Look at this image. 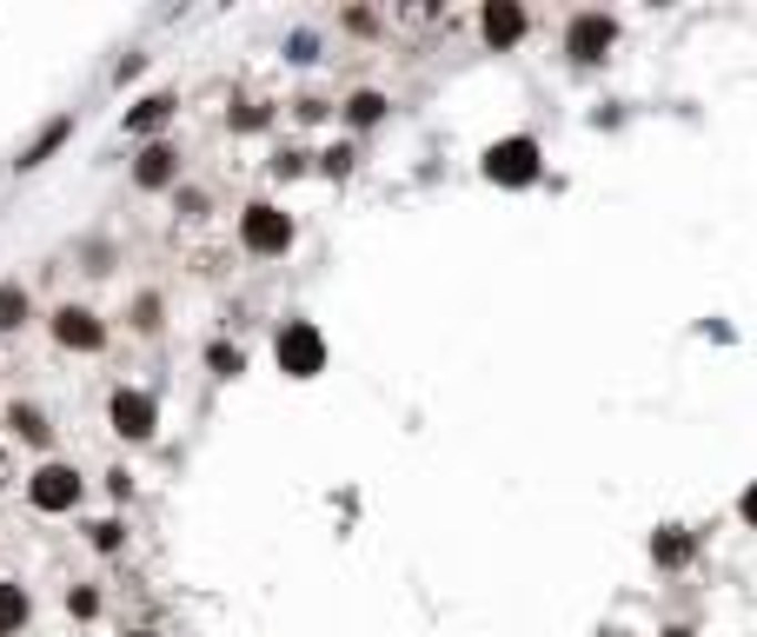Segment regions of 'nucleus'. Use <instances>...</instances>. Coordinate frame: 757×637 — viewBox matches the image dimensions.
<instances>
[{
    "mask_svg": "<svg viewBox=\"0 0 757 637\" xmlns=\"http://www.w3.org/2000/svg\"><path fill=\"white\" fill-rule=\"evenodd\" d=\"M173 173H180V153H173V146H146V153L133 160V179H140V186H166Z\"/></svg>",
    "mask_w": 757,
    "mask_h": 637,
    "instance_id": "9",
    "label": "nucleus"
},
{
    "mask_svg": "<svg viewBox=\"0 0 757 637\" xmlns=\"http://www.w3.org/2000/svg\"><path fill=\"white\" fill-rule=\"evenodd\" d=\"M206 359H213V372H226V379H233V372H239V366H246V359H239V352H233V346H213V352H206Z\"/></svg>",
    "mask_w": 757,
    "mask_h": 637,
    "instance_id": "17",
    "label": "nucleus"
},
{
    "mask_svg": "<svg viewBox=\"0 0 757 637\" xmlns=\"http://www.w3.org/2000/svg\"><path fill=\"white\" fill-rule=\"evenodd\" d=\"M738 512H745V518H751V525H757V485H751V492H745V505H738Z\"/></svg>",
    "mask_w": 757,
    "mask_h": 637,
    "instance_id": "20",
    "label": "nucleus"
},
{
    "mask_svg": "<svg viewBox=\"0 0 757 637\" xmlns=\"http://www.w3.org/2000/svg\"><path fill=\"white\" fill-rule=\"evenodd\" d=\"M652 558H658V565H685V558H692V538H685V532H658V538H652Z\"/></svg>",
    "mask_w": 757,
    "mask_h": 637,
    "instance_id": "14",
    "label": "nucleus"
},
{
    "mask_svg": "<svg viewBox=\"0 0 757 637\" xmlns=\"http://www.w3.org/2000/svg\"><path fill=\"white\" fill-rule=\"evenodd\" d=\"M485 173H492L499 186H532V179H539V146H532V140H499V146L485 153Z\"/></svg>",
    "mask_w": 757,
    "mask_h": 637,
    "instance_id": "2",
    "label": "nucleus"
},
{
    "mask_svg": "<svg viewBox=\"0 0 757 637\" xmlns=\"http://www.w3.org/2000/svg\"><path fill=\"white\" fill-rule=\"evenodd\" d=\"M27 499H33L40 512H73V505H80V472H73V465H40V472L27 479Z\"/></svg>",
    "mask_w": 757,
    "mask_h": 637,
    "instance_id": "3",
    "label": "nucleus"
},
{
    "mask_svg": "<svg viewBox=\"0 0 757 637\" xmlns=\"http://www.w3.org/2000/svg\"><path fill=\"white\" fill-rule=\"evenodd\" d=\"M479 27H485V40H492V47H512V40L525 33V7H512V0H492Z\"/></svg>",
    "mask_w": 757,
    "mask_h": 637,
    "instance_id": "8",
    "label": "nucleus"
},
{
    "mask_svg": "<svg viewBox=\"0 0 757 637\" xmlns=\"http://www.w3.org/2000/svg\"><path fill=\"white\" fill-rule=\"evenodd\" d=\"M67 612H73V618H93V612H100V598L80 585V592H67Z\"/></svg>",
    "mask_w": 757,
    "mask_h": 637,
    "instance_id": "18",
    "label": "nucleus"
},
{
    "mask_svg": "<svg viewBox=\"0 0 757 637\" xmlns=\"http://www.w3.org/2000/svg\"><path fill=\"white\" fill-rule=\"evenodd\" d=\"M27 319V292L20 286H0V332H13Z\"/></svg>",
    "mask_w": 757,
    "mask_h": 637,
    "instance_id": "16",
    "label": "nucleus"
},
{
    "mask_svg": "<svg viewBox=\"0 0 757 637\" xmlns=\"http://www.w3.org/2000/svg\"><path fill=\"white\" fill-rule=\"evenodd\" d=\"M153 425H160V405H153V392H133V386H120V392H113V432H120V439H153Z\"/></svg>",
    "mask_w": 757,
    "mask_h": 637,
    "instance_id": "5",
    "label": "nucleus"
},
{
    "mask_svg": "<svg viewBox=\"0 0 757 637\" xmlns=\"http://www.w3.org/2000/svg\"><path fill=\"white\" fill-rule=\"evenodd\" d=\"M279 372H286V379H313V372H326V339H319V326L293 319V326L279 332Z\"/></svg>",
    "mask_w": 757,
    "mask_h": 637,
    "instance_id": "1",
    "label": "nucleus"
},
{
    "mask_svg": "<svg viewBox=\"0 0 757 637\" xmlns=\"http://www.w3.org/2000/svg\"><path fill=\"white\" fill-rule=\"evenodd\" d=\"M133 326H160V299H140L133 306Z\"/></svg>",
    "mask_w": 757,
    "mask_h": 637,
    "instance_id": "19",
    "label": "nucleus"
},
{
    "mask_svg": "<svg viewBox=\"0 0 757 637\" xmlns=\"http://www.w3.org/2000/svg\"><path fill=\"white\" fill-rule=\"evenodd\" d=\"M0 485H7V459H0Z\"/></svg>",
    "mask_w": 757,
    "mask_h": 637,
    "instance_id": "21",
    "label": "nucleus"
},
{
    "mask_svg": "<svg viewBox=\"0 0 757 637\" xmlns=\"http://www.w3.org/2000/svg\"><path fill=\"white\" fill-rule=\"evenodd\" d=\"M379 113H386V100H379V93H352V100H346V120H352V126H372Z\"/></svg>",
    "mask_w": 757,
    "mask_h": 637,
    "instance_id": "15",
    "label": "nucleus"
},
{
    "mask_svg": "<svg viewBox=\"0 0 757 637\" xmlns=\"http://www.w3.org/2000/svg\"><path fill=\"white\" fill-rule=\"evenodd\" d=\"M166 113H173V100L153 93V100H140V106L126 113V133H153V126H166Z\"/></svg>",
    "mask_w": 757,
    "mask_h": 637,
    "instance_id": "10",
    "label": "nucleus"
},
{
    "mask_svg": "<svg viewBox=\"0 0 757 637\" xmlns=\"http://www.w3.org/2000/svg\"><path fill=\"white\" fill-rule=\"evenodd\" d=\"M672 637H692V631H672Z\"/></svg>",
    "mask_w": 757,
    "mask_h": 637,
    "instance_id": "22",
    "label": "nucleus"
},
{
    "mask_svg": "<svg viewBox=\"0 0 757 637\" xmlns=\"http://www.w3.org/2000/svg\"><path fill=\"white\" fill-rule=\"evenodd\" d=\"M20 625H27V592L0 578V637H13Z\"/></svg>",
    "mask_w": 757,
    "mask_h": 637,
    "instance_id": "12",
    "label": "nucleus"
},
{
    "mask_svg": "<svg viewBox=\"0 0 757 637\" xmlns=\"http://www.w3.org/2000/svg\"><path fill=\"white\" fill-rule=\"evenodd\" d=\"M612 40H618L612 13H579V20H572V33H565L572 60H605V47H612Z\"/></svg>",
    "mask_w": 757,
    "mask_h": 637,
    "instance_id": "7",
    "label": "nucleus"
},
{
    "mask_svg": "<svg viewBox=\"0 0 757 637\" xmlns=\"http://www.w3.org/2000/svg\"><path fill=\"white\" fill-rule=\"evenodd\" d=\"M239 239H246L253 253H286V246H293V219H286L279 206H246Z\"/></svg>",
    "mask_w": 757,
    "mask_h": 637,
    "instance_id": "4",
    "label": "nucleus"
},
{
    "mask_svg": "<svg viewBox=\"0 0 757 637\" xmlns=\"http://www.w3.org/2000/svg\"><path fill=\"white\" fill-rule=\"evenodd\" d=\"M7 419H13V432H20V439H27V445H47V439H53V425H47V419H40V412H33V405H13V412H7Z\"/></svg>",
    "mask_w": 757,
    "mask_h": 637,
    "instance_id": "13",
    "label": "nucleus"
},
{
    "mask_svg": "<svg viewBox=\"0 0 757 637\" xmlns=\"http://www.w3.org/2000/svg\"><path fill=\"white\" fill-rule=\"evenodd\" d=\"M53 339H60L67 352H100V346H106V326H100L86 306H60V312H53Z\"/></svg>",
    "mask_w": 757,
    "mask_h": 637,
    "instance_id": "6",
    "label": "nucleus"
},
{
    "mask_svg": "<svg viewBox=\"0 0 757 637\" xmlns=\"http://www.w3.org/2000/svg\"><path fill=\"white\" fill-rule=\"evenodd\" d=\"M67 133H73V120H67V113H60V120H53V126H40V140H33V146H27V153H20V160H13V166H40V160H47V153H53V146H60V140H67Z\"/></svg>",
    "mask_w": 757,
    "mask_h": 637,
    "instance_id": "11",
    "label": "nucleus"
}]
</instances>
